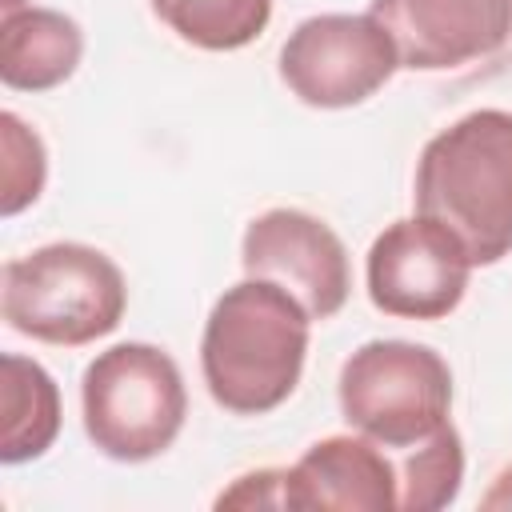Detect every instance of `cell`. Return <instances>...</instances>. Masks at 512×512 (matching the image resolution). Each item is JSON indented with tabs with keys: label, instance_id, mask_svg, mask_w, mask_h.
Instances as JSON below:
<instances>
[{
	"label": "cell",
	"instance_id": "6da1fadb",
	"mask_svg": "<svg viewBox=\"0 0 512 512\" xmlns=\"http://www.w3.org/2000/svg\"><path fill=\"white\" fill-rule=\"evenodd\" d=\"M308 320L304 304L272 280L244 276L224 288L200 340V372L212 400L236 416L280 408L304 372Z\"/></svg>",
	"mask_w": 512,
	"mask_h": 512
},
{
	"label": "cell",
	"instance_id": "7a4b0ae2",
	"mask_svg": "<svg viewBox=\"0 0 512 512\" xmlns=\"http://www.w3.org/2000/svg\"><path fill=\"white\" fill-rule=\"evenodd\" d=\"M416 216L448 228L476 264L512 252V112L476 108L436 132L416 164Z\"/></svg>",
	"mask_w": 512,
	"mask_h": 512
},
{
	"label": "cell",
	"instance_id": "3957f363",
	"mask_svg": "<svg viewBox=\"0 0 512 512\" xmlns=\"http://www.w3.org/2000/svg\"><path fill=\"white\" fill-rule=\"evenodd\" d=\"M128 304L124 272L92 244L56 240L4 264V320L44 344L80 348L108 336Z\"/></svg>",
	"mask_w": 512,
	"mask_h": 512
},
{
	"label": "cell",
	"instance_id": "277c9868",
	"mask_svg": "<svg viewBox=\"0 0 512 512\" xmlns=\"http://www.w3.org/2000/svg\"><path fill=\"white\" fill-rule=\"evenodd\" d=\"M84 432L120 464H140L172 448L188 416V392L176 360L156 344H112L80 380Z\"/></svg>",
	"mask_w": 512,
	"mask_h": 512
},
{
	"label": "cell",
	"instance_id": "5b68a950",
	"mask_svg": "<svg viewBox=\"0 0 512 512\" xmlns=\"http://www.w3.org/2000/svg\"><path fill=\"white\" fill-rule=\"evenodd\" d=\"M452 408V372L440 352L412 340H368L340 368L344 420L380 448H416Z\"/></svg>",
	"mask_w": 512,
	"mask_h": 512
},
{
	"label": "cell",
	"instance_id": "8992f818",
	"mask_svg": "<svg viewBox=\"0 0 512 512\" xmlns=\"http://www.w3.org/2000/svg\"><path fill=\"white\" fill-rule=\"evenodd\" d=\"M400 68L384 24L364 12H324L292 28L280 48V80L312 108H352L380 92Z\"/></svg>",
	"mask_w": 512,
	"mask_h": 512
},
{
	"label": "cell",
	"instance_id": "52a82bcc",
	"mask_svg": "<svg viewBox=\"0 0 512 512\" xmlns=\"http://www.w3.org/2000/svg\"><path fill=\"white\" fill-rule=\"evenodd\" d=\"M368 300L384 316L400 320H440L456 312L468 292L472 260L460 240L424 220L388 224L368 248Z\"/></svg>",
	"mask_w": 512,
	"mask_h": 512
},
{
	"label": "cell",
	"instance_id": "ba28073f",
	"mask_svg": "<svg viewBox=\"0 0 512 512\" xmlns=\"http://www.w3.org/2000/svg\"><path fill=\"white\" fill-rule=\"evenodd\" d=\"M240 260L248 276L272 280L292 292L312 320H328L344 308L352 272L344 240L312 212L268 208L244 228Z\"/></svg>",
	"mask_w": 512,
	"mask_h": 512
},
{
	"label": "cell",
	"instance_id": "9c48e42d",
	"mask_svg": "<svg viewBox=\"0 0 512 512\" xmlns=\"http://www.w3.org/2000/svg\"><path fill=\"white\" fill-rule=\"evenodd\" d=\"M368 12L392 36L400 68L416 72L484 60L512 36V0H372Z\"/></svg>",
	"mask_w": 512,
	"mask_h": 512
},
{
	"label": "cell",
	"instance_id": "30bf717a",
	"mask_svg": "<svg viewBox=\"0 0 512 512\" xmlns=\"http://www.w3.org/2000/svg\"><path fill=\"white\" fill-rule=\"evenodd\" d=\"M284 508H396V464L368 436H324L284 468Z\"/></svg>",
	"mask_w": 512,
	"mask_h": 512
},
{
	"label": "cell",
	"instance_id": "8fae6325",
	"mask_svg": "<svg viewBox=\"0 0 512 512\" xmlns=\"http://www.w3.org/2000/svg\"><path fill=\"white\" fill-rule=\"evenodd\" d=\"M84 56V32L56 8L4 0L0 16V80L20 92L64 84Z\"/></svg>",
	"mask_w": 512,
	"mask_h": 512
},
{
	"label": "cell",
	"instance_id": "7c38bea8",
	"mask_svg": "<svg viewBox=\"0 0 512 512\" xmlns=\"http://www.w3.org/2000/svg\"><path fill=\"white\" fill-rule=\"evenodd\" d=\"M60 432V388L28 356L0 360V460L24 464L52 448Z\"/></svg>",
	"mask_w": 512,
	"mask_h": 512
},
{
	"label": "cell",
	"instance_id": "4fadbf2b",
	"mask_svg": "<svg viewBox=\"0 0 512 512\" xmlns=\"http://www.w3.org/2000/svg\"><path fill=\"white\" fill-rule=\"evenodd\" d=\"M152 12L188 44L232 52L268 28L272 0H152Z\"/></svg>",
	"mask_w": 512,
	"mask_h": 512
},
{
	"label": "cell",
	"instance_id": "5bb4252c",
	"mask_svg": "<svg viewBox=\"0 0 512 512\" xmlns=\"http://www.w3.org/2000/svg\"><path fill=\"white\" fill-rule=\"evenodd\" d=\"M464 484V444L452 424L428 436L416 448H404L396 464V508L404 512H436L460 496Z\"/></svg>",
	"mask_w": 512,
	"mask_h": 512
},
{
	"label": "cell",
	"instance_id": "9a60e30c",
	"mask_svg": "<svg viewBox=\"0 0 512 512\" xmlns=\"http://www.w3.org/2000/svg\"><path fill=\"white\" fill-rule=\"evenodd\" d=\"M0 144H4L0 212H4V216H16L20 208L36 204V196L44 192L48 156H44V140H40L16 112H4V116H0Z\"/></svg>",
	"mask_w": 512,
	"mask_h": 512
},
{
	"label": "cell",
	"instance_id": "2e32d148",
	"mask_svg": "<svg viewBox=\"0 0 512 512\" xmlns=\"http://www.w3.org/2000/svg\"><path fill=\"white\" fill-rule=\"evenodd\" d=\"M216 508H284V468L236 476V484L216 496Z\"/></svg>",
	"mask_w": 512,
	"mask_h": 512
},
{
	"label": "cell",
	"instance_id": "e0dca14e",
	"mask_svg": "<svg viewBox=\"0 0 512 512\" xmlns=\"http://www.w3.org/2000/svg\"><path fill=\"white\" fill-rule=\"evenodd\" d=\"M480 508H512V468H504L496 480H492V488L480 496Z\"/></svg>",
	"mask_w": 512,
	"mask_h": 512
}]
</instances>
